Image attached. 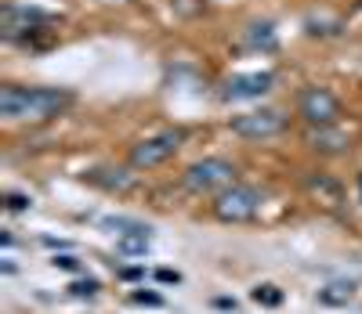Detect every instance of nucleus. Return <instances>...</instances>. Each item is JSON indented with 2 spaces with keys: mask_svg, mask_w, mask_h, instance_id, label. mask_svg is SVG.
Here are the masks:
<instances>
[{
  "mask_svg": "<svg viewBox=\"0 0 362 314\" xmlns=\"http://www.w3.org/2000/svg\"><path fill=\"white\" fill-rule=\"evenodd\" d=\"M214 307H221V310H235V300H228V296H218V300H214Z\"/></svg>",
  "mask_w": 362,
  "mask_h": 314,
  "instance_id": "a211bd4d",
  "label": "nucleus"
},
{
  "mask_svg": "<svg viewBox=\"0 0 362 314\" xmlns=\"http://www.w3.org/2000/svg\"><path fill=\"white\" fill-rule=\"evenodd\" d=\"M276 76L272 73H235L221 83V98L225 102H250V98H261V94L272 90Z\"/></svg>",
  "mask_w": 362,
  "mask_h": 314,
  "instance_id": "0eeeda50",
  "label": "nucleus"
},
{
  "mask_svg": "<svg viewBox=\"0 0 362 314\" xmlns=\"http://www.w3.org/2000/svg\"><path fill=\"white\" fill-rule=\"evenodd\" d=\"M210 210H214V217L221 224H247L261 210V195L254 192L250 184H228V188H221V192L214 195Z\"/></svg>",
  "mask_w": 362,
  "mask_h": 314,
  "instance_id": "f03ea898",
  "label": "nucleus"
},
{
  "mask_svg": "<svg viewBox=\"0 0 362 314\" xmlns=\"http://www.w3.org/2000/svg\"><path fill=\"white\" fill-rule=\"evenodd\" d=\"M69 105H73V94L58 90V87H15V83H8L0 90V112H4V119L40 123V119H54Z\"/></svg>",
  "mask_w": 362,
  "mask_h": 314,
  "instance_id": "f257e3e1",
  "label": "nucleus"
},
{
  "mask_svg": "<svg viewBox=\"0 0 362 314\" xmlns=\"http://www.w3.org/2000/svg\"><path fill=\"white\" fill-rule=\"evenodd\" d=\"M98 289H102V282L98 278H76V282H69V296H76V300H90V296H98Z\"/></svg>",
  "mask_w": 362,
  "mask_h": 314,
  "instance_id": "9d476101",
  "label": "nucleus"
},
{
  "mask_svg": "<svg viewBox=\"0 0 362 314\" xmlns=\"http://www.w3.org/2000/svg\"><path fill=\"white\" fill-rule=\"evenodd\" d=\"M148 235H153V228L148 231H127V235L116 238V249L124 257H145L148 253Z\"/></svg>",
  "mask_w": 362,
  "mask_h": 314,
  "instance_id": "6e6552de",
  "label": "nucleus"
},
{
  "mask_svg": "<svg viewBox=\"0 0 362 314\" xmlns=\"http://www.w3.org/2000/svg\"><path fill=\"white\" fill-rule=\"evenodd\" d=\"M29 203H33V199H29V195H18V192H8V210H25Z\"/></svg>",
  "mask_w": 362,
  "mask_h": 314,
  "instance_id": "dca6fc26",
  "label": "nucleus"
},
{
  "mask_svg": "<svg viewBox=\"0 0 362 314\" xmlns=\"http://www.w3.org/2000/svg\"><path fill=\"white\" fill-rule=\"evenodd\" d=\"M228 127L239 138H276V134L286 131V116L279 109H257V112H247V116H235Z\"/></svg>",
  "mask_w": 362,
  "mask_h": 314,
  "instance_id": "423d86ee",
  "label": "nucleus"
},
{
  "mask_svg": "<svg viewBox=\"0 0 362 314\" xmlns=\"http://www.w3.org/2000/svg\"><path fill=\"white\" fill-rule=\"evenodd\" d=\"M181 141H185V134H181V131H160V134H153V138L138 141V145L131 148V167L148 170V167L167 163L170 155L181 148Z\"/></svg>",
  "mask_w": 362,
  "mask_h": 314,
  "instance_id": "39448f33",
  "label": "nucleus"
},
{
  "mask_svg": "<svg viewBox=\"0 0 362 314\" xmlns=\"http://www.w3.org/2000/svg\"><path fill=\"white\" fill-rule=\"evenodd\" d=\"M131 303H138V307H163V296H160V293H141V289H134V293H131Z\"/></svg>",
  "mask_w": 362,
  "mask_h": 314,
  "instance_id": "4468645a",
  "label": "nucleus"
},
{
  "mask_svg": "<svg viewBox=\"0 0 362 314\" xmlns=\"http://www.w3.org/2000/svg\"><path fill=\"white\" fill-rule=\"evenodd\" d=\"M250 296H254L257 303H264V307H279V303H283V289H279V286H257Z\"/></svg>",
  "mask_w": 362,
  "mask_h": 314,
  "instance_id": "ddd939ff",
  "label": "nucleus"
},
{
  "mask_svg": "<svg viewBox=\"0 0 362 314\" xmlns=\"http://www.w3.org/2000/svg\"><path fill=\"white\" fill-rule=\"evenodd\" d=\"M156 282H163V286H170V282H174V286H177L181 274H177V271H170V267H160V271H156Z\"/></svg>",
  "mask_w": 362,
  "mask_h": 314,
  "instance_id": "f3484780",
  "label": "nucleus"
},
{
  "mask_svg": "<svg viewBox=\"0 0 362 314\" xmlns=\"http://www.w3.org/2000/svg\"><path fill=\"white\" fill-rule=\"evenodd\" d=\"M308 145L312 148H322V152H341V145H344V138H329L326 134V127H312V134H308Z\"/></svg>",
  "mask_w": 362,
  "mask_h": 314,
  "instance_id": "f8f14e48",
  "label": "nucleus"
},
{
  "mask_svg": "<svg viewBox=\"0 0 362 314\" xmlns=\"http://www.w3.org/2000/svg\"><path fill=\"white\" fill-rule=\"evenodd\" d=\"M235 184V167L228 159H218V155H210V159H199L185 170V188L196 195H210V192H221V188Z\"/></svg>",
  "mask_w": 362,
  "mask_h": 314,
  "instance_id": "7ed1b4c3",
  "label": "nucleus"
},
{
  "mask_svg": "<svg viewBox=\"0 0 362 314\" xmlns=\"http://www.w3.org/2000/svg\"><path fill=\"white\" fill-rule=\"evenodd\" d=\"M297 116L308 123V127H334L341 116V102L329 94L326 87H308L297 94Z\"/></svg>",
  "mask_w": 362,
  "mask_h": 314,
  "instance_id": "20e7f679",
  "label": "nucleus"
},
{
  "mask_svg": "<svg viewBox=\"0 0 362 314\" xmlns=\"http://www.w3.org/2000/svg\"><path fill=\"white\" fill-rule=\"evenodd\" d=\"M51 264H54L58 271H80V260H76V257H69V253H62V257H54Z\"/></svg>",
  "mask_w": 362,
  "mask_h": 314,
  "instance_id": "2eb2a0df",
  "label": "nucleus"
},
{
  "mask_svg": "<svg viewBox=\"0 0 362 314\" xmlns=\"http://www.w3.org/2000/svg\"><path fill=\"white\" fill-rule=\"evenodd\" d=\"M250 47H276L272 22H254V25H250Z\"/></svg>",
  "mask_w": 362,
  "mask_h": 314,
  "instance_id": "9b49d317",
  "label": "nucleus"
},
{
  "mask_svg": "<svg viewBox=\"0 0 362 314\" xmlns=\"http://www.w3.org/2000/svg\"><path fill=\"white\" fill-rule=\"evenodd\" d=\"M351 296H355V286H351V282H334V286L319 289V303H326V307L351 303Z\"/></svg>",
  "mask_w": 362,
  "mask_h": 314,
  "instance_id": "1a4fd4ad",
  "label": "nucleus"
}]
</instances>
